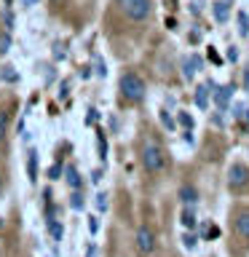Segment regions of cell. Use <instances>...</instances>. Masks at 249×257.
<instances>
[{
    "instance_id": "603a6c76",
    "label": "cell",
    "mask_w": 249,
    "mask_h": 257,
    "mask_svg": "<svg viewBox=\"0 0 249 257\" xmlns=\"http://www.w3.org/2000/svg\"><path fill=\"white\" fill-rule=\"evenodd\" d=\"M193 14H201V8H204V0H193Z\"/></svg>"
},
{
    "instance_id": "7402d4cb",
    "label": "cell",
    "mask_w": 249,
    "mask_h": 257,
    "mask_svg": "<svg viewBox=\"0 0 249 257\" xmlns=\"http://www.w3.org/2000/svg\"><path fill=\"white\" fill-rule=\"evenodd\" d=\"M80 198H83L80 193H72V206H75V209H80V206H83V201H80Z\"/></svg>"
},
{
    "instance_id": "3957f363",
    "label": "cell",
    "mask_w": 249,
    "mask_h": 257,
    "mask_svg": "<svg viewBox=\"0 0 249 257\" xmlns=\"http://www.w3.org/2000/svg\"><path fill=\"white\" fill-rule=\"evenodd\" d=\"M118 8H120V14L132 22H145V19H150V14H153L150 0H118Z\"/></svg>"
},
{
    "instance_id": "2e32d148",
    "label": "cell",
    "mask_w": 249,
    "mask_h": 257,
    "mask_svg": "<svg viewBox=\"0 0 249 257\" xmlns=\"http://www.w3.org/2000/svg\"><path fill=\"white\" fill-rule=\"evenodd\" d=\"M182 225H185V228H196V214H193L190 209H185V212H182Z\"/></svg>"
},
{
    "instance_id": "6da1fadb",
    "label": "cell",
    "mask_w": 249,
    "mask_h": 257,
    "mask_svg": "<svg viewBox=\"0 0 249 257\" xmlns=\"http://www.w3.org/2000/svg\"><path fill=\"white\" fill-rule=\"evenodd\" d=\"M142 166L148 169L150 174L164 172L166 153H164V148H161V142L156 140V137H148V140L142 142Z\"/></svg>"
},
{
    "instance_id": "83f0119b",
    "label": "cell",
    "mask_w": 249,
    "mask_h": 257,
    "mask_svg": "<svg viewBox=\"0 0 249 257\" xmlns=\"http://www.w3.org/2000/svg\"><path fill=\"white\" fill-rule=\"evenodd\" d=\"M0 190H3V172H0Z\"/></svg>"
},
{
    "instance_id": "277c9868",
    "label": "cell",
    "mask_w": 249,
    "mask_h": 257,
    "mask_svg": "<svg viewBox=\"0 0 249 257\" xmlns=\"http://www.w3.org/2000/svg\"><path fill=\"white\" fill-rule=\"evenodd\" d=\"M228 188L233 193H244L249 190V166L244 164H233L228 169Z\"/></svg>"
},
{
    "instance_id": "cb8c5ba5",
    "label": "cell",
    "mask_w": 249,
    "mask_h": 257,
    "mask_svg": "<svg viewBox=\"0 0 249 257\" xmlns=\"http://www.w3.org/2000/svg\"><path fill=\"white\" fill-rule=\"evenodd\" d=\"M228 59H230V62H236V59H238V51H236V46H230V48H228Z\"/></svg>"
},
{
    "instance_id": "d4e9b609",
    "label": "cell",
    "mask_w": 249,
    "mask_h": 257,
    "mask_svg": "<svg viewBox=\"0 0 249 257\" xmlns=\"http://www.w3.org/2000/svg\"><path fill=\"white\" fill-rule=\"evenodd\" d=\"M38 3H40V0H19L22 8H32V6H38Z\"/></svg>"
},
{
    "instance_id": "7c38bea8",
    "label": "cell",
    "mask_w": 249,
    "mask_h": 257,
    "mask_svg": "<svg viewBox=\"0 0 249 257\" xmlns=\"http://www.w3.org/2000/svg\"><path fill=\"white\" fill-rule=\"evenodd\" d=\"M35 164H38V153H35V150H30V158H27V169H30V180H38V169H35Z\"/></svg>"
},
{
    "instance_id": "8992f818",
    "label": "cell",
    "mask_w": 249,
    "mask_h": 257,
    "mask_svg": "<svg viewBox=\"0 0 249 257\" xmlns=\"http://www.w3.org/2000/svg\"><path fill=\"white\" fill-rule=\"evenodd\" d=\"M212 16H214L217 24L228 22L230 19V3H228V0H214V3H212Z\"/></svg>"
},
{
    "instance_id": "4316f807",
    "label": "cell",
    "mask_w": 249,
    "mask_h": 257,
    "mask_svg": "<svg viewBox=\"0 0 249 257\" xmlns=\"http://www.w3.org/2000/svg\"><path fill=\"white\" fill-rule=\"evenodd\" d=\"M48 177H51V180H56V177H59V166H51V172H48Z\"/></svg>"
},
{
    "instance_id": "ac0fdd59",
    "label": "cell",
    "mask_w": 249,
    "mask_h": 257,
    "mask_svg": "<svg viewBox=\"0 0 249 257\" xmlns=\"http://www.w3.org/2000/svg\"><path fill=\"white\" fill-rule=\"evenodd\" d=\"M8 46H11V38H8V32H3V35H0V54H6Z\"/></svg>"
},
{
    "instance_id": "4fadbf2b",
    "label": "cell",
    "mask_w": 249,
    "mask_h": 257,
    "mask_svg": "<svg viewBox=\"0 0 249 257\" xmlns=\"http://www.w3.org/2000/svg\"><path fill=\"white\" fill-rule=\"evenodd\" d=\"M48 233H51V238H54V241H62V225L56 222V220L48 222Z\"/></svg>"
},
{
    "instance_id": "f1b7e54d",
    "label": "cell",
    "mask_w": 249,
    "mask_h": 257,
    "mask_svg": "<svg viewBox=\"0 0 249 257\" xmlns=\"http://www.w3.org/2000/svg\"><path fill=\"white\" fill-rule=\"evenodd\" d=\"M0 228H3V220H0Z\"/></svg>"
},
{
    "instance_id": "30bf717a",
    "label": "cell",
    "mask_w": 249,
    "mask_h": 257,
    "mask_svg": "<svg viewBox=\"0 0 249 257\" xmlns=\"http://www.w3.org/2000/svg\"><path fill=\"white\" fill-rule=\"evenodd\" d=\"M64 174H67V185H70V188H80V185H83V180H80V174H78V169L75 166H67V172H64Z\"/></svg>"
},
{
    "instance_id": "7a4b0ae2",
    "label": "cell",
    "mask_w": 249,
    "mask_h": 257,
    "mask_svg": "<svg viewBox=\"0 0 249 257\" xmlns=\"http://www.w3.org/2000/svg\"><path fill=\"white\" fill-rule=\"evenodd\" d=\"M118 88H120V96L126 102H142L145 94H148V86H145V80L137 72H123L118 80Z\"/></svg>"
},
{
    "instance_id": "44dd1931",
    "label": "cell",
    "mask_w": 249,
    "mask_h": 257,
    "mask_svg": "<svg viewBox=\"0 0 249 257\" xmlns=\"http://www.w3.org/2000/svg\"><path fill=\"white\" fill-rule=\"evenodd\" d=\"M182 241H185V246H188V249H193V246H196V241H198V238L193 236V233H185V238H182Z\"/></svg>"
},
{
    "instance_id": "484cf974",
    "label": "cell",
    "mask_w": 249,
    "mask_h": 257,
    "mask_svg": "<svg viewBox=\"0 0 249 257\" xmlns=\"http://www.w3.org/2000/svg\"><path fill=\"white\" fill-rule=\"evenodd\" d=\"M14 27V16H11V11L6 14V30H11Z\"/></svg>"
},
{
    "instance_id": "5bb4252c",
    "label": "cell",
    "mask_w": 249,
    "mask_h": 257,
    "mask_svg": "<svg viewBox=\"0 0 249 257\" xmlns=\"http://www.w3.org/2000/svg\"><path fill=\"white\" fill-rule=\"evenodd\" d=\"M238 32H241V35H249V16L244 11L238 14Z\"/></svg>"
},
{
    "instance_id": "52a82bcc",
    "label": "cell",
    "mask_w": 249,
    "mask_h": 257,
    "mask_svg": "<svg viewBox=\"0 0 249 257\" xmlns=\"http://www.w3.org/2000/svg\"><path fill=\"white\" fill-rule=\"evenodd\" d=\"M233 228H236V236L249 244V212H238V214H236V222H233Z\"/></svg>"
},
{
    "instance_id": "ffe728a7",
    "label": "cell",
    "mask_w": 249,
    "mask_h": 257,
    "mask_svg": "<svg viewBox=\"0 0 249 257\" xmlns=\"http://www.w3.org/2000/svg\"><path fill=\"white\" fill-rule=\"evenodd\" d=\"M3 80H8V83H11V80H16V72H14V67H3Z\"/></svg>"
},
{
    "instance_id": "5b68a950",
    "label": "cell",
    "mask_w": 249,
    "mask_h": 257,
    "mask_svg": "<svg viewBox=\"0 0 249 257\" xmlns=\"http://www.w3.org/2000/svg\"><path fill=\"white\" fill-rule=\"evenodd\" d=\"M134 246H137V252H140L142 257H148V254H153V252H156V233H153V228H148V225H142V228H137Z\"/></svg>"
},
{
    "instance_id": "8fae6325",
    "label": "cell",
    "mask_w": 249,
    "mask_h": 257,
    "mask_svg": "<svg viewBox=\"0 0 249 257\" xmlns=\"http://www.w3.org/2000/svg\"><path fill=\"white\" fill-rule=\"evenodd\" d=\"M8 126H11V115H8V110H0V142L6 140Z\"/></svg>"
},
{
    "instance_id": "ba28073f",
    "label": "cell",
    "mask_w": 249,
    "mask_h": 257,
    "mask_svg": "<svg viewBox=\"0 0 249 257\" xmlns=\"http://www.w3.org/2000/svg\"><path fill=\"white\" fill-rule=\"evenodd\" d=\"M233 96V86H222L220 91L214 94V102H217V107H225L228 104V99Z\"/></svg>"
},
{
    "instance_id": "9c48e42d",
    "label": "cell",
    "mask_w": 249,
    "mask_h": 257,
    "mask_svg": "<svg viewBox=\"0 0 249 257\" xmlns=\"http://www.w3.org/2000/svg\"><path fill=\"white\" fill-rule=\"evenodd\" d=\"M180 198H182V204H196V201H198V190L190 188V185H185V188L180 190Z\"/></svg>"
},
{
    "instance_id": "e0dca14e",
    "label": "cell",
    "mask_w": 249,
    "mask_h": 257,
    "mask_svg": "<svg viewBox=\"0 0 249 257\" xmlns=\"http://www.w3.org/2000/svg\"><path fill=\"white\" fill-rule=\"evenodd\" d=\"M177 118H180V123H182L185 128H193V115H188V112H180Z\"/></svg>"
},
{
    "instance_id": "d6986e66",
    "label": "cell",
    "mask_w": 249,
    "mask_h": 257,
    "mask_svg": "<svg viewBox=\"0 0 249 257\" xmlns=\"http://www.w3.org/2000/svg\"><path fill=\"white\" fill-rule=\"evenodd\" d=\"M96 209H99V212H104V209H107V196H104V193H99V196H96Z\"/></svg>"
},
{
    "instance_id": "9a60e30c",
    "label": "cell",
    "mask_w": 249,
    "mask_h": 257,
    "mask_svg": "<svg viewBox=\"0 0 249 257\" xmlns=\"http://www.w3.org/2000/svg\"><path fill=\"white\" fill-rule=\"evenodd\" d=\"M206 91H209L206 86H198L196 88V104H198V107H206Z\"/></svg>"
}]
</instances>
